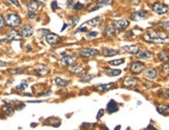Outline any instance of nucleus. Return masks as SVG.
<instances>
[{"label": "nucleus", "mask_w": 169, "mask_h": 130, "mask_svg": "<svg viewBox=\"0 0 169 130\" xmlns=\"http://www.w3.org/2000/svg\"><path fill=\"white\" fill-rule=\"evenodd\" d=\"M148 17V13L146 10H138L135 13H132L131 18L134 21H141V20H144L145 18Z\"/></svg>", "instance_id": "nucleus-6"}, {"label": "nucleus", "mask_w": 169, "mask_h": 130, "mask_svg": "<svg viewBox=\"0 0 169 130\" xmlns=\"http://www.w3.org/2000/svg\"><path fill=\"white\" fill-rule=\"evenodd\" d=\"M93 77H95L90 76V74H84V76L81 77V82H83V83H87V82H90Z\"/></svg>", "instance_id": "nucleus-31"}, {"label": "nucleus", "mask_w": 169, "mask_h": 130, "mask_svg": "<svg viewBox=\"0 0 169 130\" xmlns=\"http://www.w3.org/2000/svg\"><path fill=\"white\" fill-rule=\"evenodd\" d=\"M29 18H30V19H34V18H35V15H34V13L33 11H29Z\"/></svg>", "instance_id": "nucleus-44"}, {"label": "nucleus", "mask_w": 169, "mask_h": 130, "mask_svg": "<svg viewBox=\"0 0 169 130\" xmlns=\"http://www.w3.org/2000/svg\"><path fill=\"white\" fill-rule=\"evenodd\" d=\"M86 31H88V28H87V27H86V25H85V24H83L81 27H80L79 29H77L76 32H86Z\"/></svg>", "instance_id": "nucleus-33"}, {"label": "nucleus", "mask_w": 169, "mask_h": 130, "mask_svg": "<svg viewBox=\"0 0 169 130\" xmlns=\"http://www.w3.org/2000/svg\"><path fill=\"white\" fill-rule=\"evenodd\" d=\"M158 76V72L155 68H149L145 71V77L148 79H155Z\"/></svg>", "instance_id": "nucleus-18"}, {"label": "nucleus", "mask_w": 169, "mask_h": 130, "mask_svg": "<svg viewBox=\"0 0 169 130\" xmlns=\"http://www.w3.org/2000/svg\"><path fill=\"white\" fill-rule=\"evenodd\" d=\"M160 26H161V27H162V28L166 29V30H169V21H167V22H163V23H161V24H160Z\"/></svg>", "instance_id": "nucleus-37"}, {"label": "nucleus", "mask_w": 169, "mask_h": 130, "mask_svg": "<svg viewBox=\"0 0 169 130\" xmlns=\"http://www.w3.org/2000/svg\"><path fill=\"white\" fill-rule=\"evenodd\" d=\"M5 23L11 27H18L21 24V19L18 15L16 13H8L5 17Z\"/></svg>", "instance_id": "nucleus-2"}, {"label": "nucleus", "mask_w": 169, "mask_h": 130, "mask_svg": "<svg viewBox=\"0 0 169 130\" xmlns=\"http://www.w3.org/2000/svg\"><path fill=\"white\" fill-rule=\"evenodd\" d=\"M144 39L149 42L155 43H163L168 42V36L164 33L157 32V31H150L144 35Z\"/></svg>", "instance_id": "nucleus-1"}, {"label": "nucleus", "mask_w": 169, "mask_h": 130, "mask_svg": "<svg viewBox=\"0 0 169 130\" xmlns=\"http://www.w3.org/2000/svg\"><path fill=\"white\" fill-rule=\"evenodd\" d=\"M51 7H52V10H57V8H58V4H57V1H53V2H52Z\"/></svg>", "instance_id": "nucleus-40"}, {"label": "nucleus", "mask_w": 169, "mask_h": 130, "mask_svg": "<svg viewBox=\"0 0 169 130\" xmlns=\"http://www.w3.org/2000/svg\"><path fill=\"white\" fill-rule=\"evenodd\" d=\"M162 72H163V74H169V64H166L162 67Z\"/></svg>", "instance_id": "nucleus-38"}, {"label": "nucleus", "mask_w": 169, "mask_h": 130, "mask_svg": "<svg viewBox=\"0 0 169 130\" xmlns=\"http://www.w3.org/2000/svg\"><path fill=\"white\" fill-rule=\"evenodd\" d=\"M102 54H103V56H105V57H112V56H115V55H117L118 54V51H117V50L107 49V48H105V49L102 50Z\"/></svg>", "instance_id": "nucleus-17"}, {"label": "nucleus", "mask_w": 169, "mask_h": 130, "mask_svg": "<svg viewBox=\"0 0 169 130\" xmlns=\"http://www.w3.org/2000/svg\"><path fill=\"white\" fill-rule=\"evenodd\" d=\"M40 2L36 1V0H29L28 3H27V7H28L29 11H33V13H35L40 8Z\"/></svg>", "instance_id": "nucleus-14"}, {"label": "nucleus", "mask_w": 169, "mask_h": 130, "mask_svg": "<svg viewBox=\"0 0 169 130\" xmlns=\"http://www.w3.org/2000/svg\"><path fill=\"white\" fill-rule=\"evenodd\" d=\"M36 1H38V2H44V1H46V0H36Z\"/></svg>", "instance_id": "nucleus-50"}, {"label": "nucleus", "mask_w": 169, "mask_h": 130, "mask_svg": "<svg viewBox=\"0 0 169 130\" xmlns=\"http://www.w3.org/2000/svg\"><path fill=\"white\" fill-rule=\"evenodd\" d=\"M67 26H68L67 24H65V25H63V26H62V29H61V31H63V30H65V27H67Z\"/></svg>", "instance_id": "nucleus-49"}, {"label": "nucleus", "mask_w": 169, "mask_h": 130, "mask_svg": "<svg viewBox=\"0 0 169 130\" xmlns=\"http://www.w3.org/2000/svg\"><path fill=\"white\" fill-rule=\"evenodd\" d=\"M112 2V0H97L95 1V7H97V10H99L100 7H103V6L111 5Z\"/></svg>", "instance_id": "nucleus-20"}, {"label": "nucleus", "mask_w": 169, "mask_h": 130, "mask_svg": "<svg viewBox=\"0 0 169 130\" xmlns=\"http://www.w3.org/2000/svg\"><path fill=\"white\" fill-rule=\"evenodd\" d=\"M145 69V65L141 62H134L131 65V71L135 74H138L140 72H142Z\"/></svg>", "instance_id": "nucleus-7"}, {"label": "nucleus", "mask_w": 169, "mask_h": 130, "mask_svg": "<svg viewBox=\"0 0 169 130\" xmlns=\"http://www.w3.org/2000/svg\"><path fill=\"white\" fill-rule=\"evenodd\" d=\"M54 82H55L56 85L59 86V87H67L68 84V81H67V79H63L62 77H56V79H54Z\"/></svg>", "instance_id": "nucleus-26"}, {"label": "nucleus", "mask_w": 169, "mask_h": 130, "mask_svg": "<svg viewBox=\"0 0 169 130\" xmlns=\"http://www.w3.org/2000/svg\"><path fill=\"white\" fill-rule=\"evenodd\" d=\"M129 24L130 23H129V21H127V20H116L113 25H114V28L122 30V29L127 28V27L129 26Z\"/></svg>", "instance_id": "nucleus-12"}, {"label": "nucleus", "mask_w": 169, "mask_h": 130, "mask_svg": "<svg viewBox=\"0 0 169 130\" xmlns=\"http://www.w3.org/2000/svg\"><path fill=\"white\" fill-rule=\"evenodd\" d=\"M98 53H99L98 50L90 49V48H84V49H81L79 51V54L81 55L82 57H88V58L95 56V55H98Z\"/></svg>", "instance_id": "nucleus-4"}, {"label": "nucleus", "mask_w": 169, "mask_h": 130, "mask_svg": "<svg viewBox=\"0 0 169 130\" xmlns=\"http://www.w3.org/2000/svg\"><path fill=\"white\" fill-rule=\"evenodd\" d=\"M10 42V40L8 39V38H6V39H1L0 40V43H4V42Z\"/></svg>", "instance_id": "nucleus-45"}, {"label": "nucleus", "mask_w": 169, "mask_h": 130, "mask_svg": "<svg viewBox=\"0 0 169 130\" xmlns=\"http://www.w3.org/2000/svg\"><path fill=\"white\" fill-rule=\"evenodd\" d=\"M5 65H6L5 62H2V61H0V67H1V66H5Z\"/></svg>", "instance_id": "nucleus-47"}, {"label": "nucleus", "mask_w": 169, "mask_h": 130, "mask_svg": "<svg viewBox=\"0 0 169 130\" xmlns=\"http://www.w3.org/2000/svg\"><path fill=\"white\" fill-rule=\"evenodd\" d=\"M103 115H104V109H100V111H99V114L97 115V119L99 120Z\"/></svg>", "instance_id": "nucleus-43"}, {"label": "nucleus", "mask_w": 169, "mask_h": 130, "mask_svg": "<svg viewBox=\"0 0 169 130\" xmlns=\"http://www.w3.org/2000/svg\"><path fill=\"white\" fill-rule=\"evenodd\" d=\"M95 36H98V32H97V31H92V32H90V33L87 34L86 38H87V39H91V38L95 37Z\"/></svg>", "instance_id": "nucleus-35"}, {"label": "nucleus", "mask_w": 169, "mask_h": 130, "mask_svg": "<svg viewBox=\"0 0 169 130\" xmlns=\"http://www.w3.org/2000/svg\"><path fill=\"white\" fill-rule=\"evenodd\" d=\"M107 111H108L109 114L115 113V111H118V105H117V103H116L115 100L111 99L110 101L108 102V104H107Z\"/></svg>", "instance_id": "nucleus-15"}, {"label": "nucleus", "mask_w": 169, "mask_h": 130, "mask_svg": "<svg viewBox=\"0 0 169 130\" xmlns=\"http://www.w3.org/2000/svg\"><path fill=\"white\" fill-rule=\"evenodd\" d=\"M152 11H154L155 13H157V15H159V16L165 15V13H167L169 11V6L166 5V4H164V3H161V2L154 3L152 6Z\"/></svg>", "instance_id": "nucleus-3"}, {"label": "nucleus", "mask_w": 169, "mask_h": 130, "mask_svg": "<svg viewBox=\"0 0 169 130\" xmlns=\"http://www.w3.org/2000/svg\"><path fill=\"white\" fill-rule=\"evenodd\" d=\"M125 62V59H117V60H112V61H109V64L112 65V66H117L120 65Z\"/></svg>", "instance_id": "nucleus-30"}, {"label": "nucleus", "mask_w": 169, "mask_h": 130, "mask_svg": "<svg viewBox=\"0 0 169 130\" xmlns=\"http://www.w3.org/2000/svg\"><path fill=\"white\" fill-rule=\"evenodd\" d=\"M21 33H19L16 30H11L10 31V33L8 34V39L10 40H20L21 39Z\"/></svg>", "instance_id": "nucleus-16"}, {"label": "nucleus", "mask_w": 169, "mask_h": 130, "mask_svg": "<svg viewBox=\"0 0 169 130\" xmlns=\"http://www.w3.org/2000/svg\"><path fill=\"white\" fill-rule=\"evenodd\" d=\"M101 23H102V18L95 17V18H93V19L89 20V21L85 22V24L88 25V26H97V25H100Z\"/></svg>", "instance_id": "nucleus-22"}, {"label": "nucleus", "mask_w": 169, "mask_h": 130, "mask_svg": "<svg viewBox=\"0 0 169 130\" xmlns=\"http://www.w3.org/2000/svg\"><path fill=\"white\" fill-rule=\"evenodd\" d=\"M27 83H25V82H23L22 84H20L19 86H17V90H20V91H23V90H25V89L27 88Z\"/></svg>", "instance_id": "nucleus-32"}, {"label": "nucleus", "mask_w": 169, "mask_h": 130, "mask_svg": "<svg viewBox=\"0 0 169 130\" xmlns=\"http://www.w3.org/2000/svg\"><path fill=\"white\" fill-rule=\"evenodd\" d=\"M35 71L38 76H45V74H47L48 72H49V69H48L47 67H41V68L35 69Z\"/></svg>", "instance_id": "nucleus-29"}, {"label": "nucleus", "mask_w": 169, "mask_h": 130, "mask_svg": "<svg viewBox=\"0 0 169 130\" xmlns=\"http://www.w3.org/2000/svg\"><path fill=\"white\" fill-rule=\"evenodd\" d=\"M4 111H5V114L8 116H11L14 114V109L13 108H11V106H8V108H4Z\"/></svg>", "instance_id": "nucleus-34"}, {"label": "nucleus", "mask_w": 169, "mask_h": 130, "mask_svg": "<svg viewBox=\"0 0 169 130\" xmlns=\"http://www.w3.org/2000/svg\"><path fill=\"white\" fill-rule=\"evenodd\" d=\"M61 40L60 36H58L57 34H54V33H49L46 35V42L49 43L50 45H57L59 42Z\"/></svg>", "instance_id": "nucleus-5"}, {"label": "nucleus", "mask_w": 169, "mask_h": 130, "mask_svg": "<svg viewBox=\"0 0 169 130\" xmlns=\"http://www.w3.org/2000/svg\"><path fill=\"white\" fill-rule=\"evenodd\" d=\"M116 33H117L116 28H113V27H107L106 30H105V32H104V34L107 36V37H113Z\"/></svg>", "instance_id": "nucleus-23"}, {"label": "nucleus", "mask_w": 169, "mask_h": 130, "mask_svg": "<svg viewBox=\"0 0 169 130\" xmlns=\"http://www.w3.org/2000/svg\"><path fill=\"white\" fill-rule=\"evenodd\" d=\"M157 111H158L159 114L164 116H168L169 115V106L165 105V104H160V105L157 106Z\"/></svg>", "instance_id": "nucleus-19"}, {"label": "nucleus", "mask_w": 169, "mask_h": 130, "mask_svg": "<svg viewBox=\"0 0 169 130\" xmlns=\"http://www.w3.org/2000/svg\"><path fill=\"white\" fill-rule=\"evenodd\" d=\"M24 71V68H16V69L11 70V72L13 74H21V72Z\"/></svg>", "instance_id": "nucleus-36"}, {"label": "nucleus", "mask_w": 169, "mask_h": 130, "mask_svg": "<svg viewBox=\"0 0 169 130\" xmlns=\"http://www.w3.org/2000/svg\"><path fill=\"white\" fill-rule=\"evenodd\" d=\"M83 4L82 3H80V2H77L76 4H75L73 7H74V10H81V8H83Z\"/></svg>", "instance_id": "nucleus-39"}, {"label": "nucleus", "mask_w": 169, "mask_h": 130, "mask_svg": "<svg viewBox=\"0 0 169 130\" xmlns=\"http://www.w3.org/2000/svg\"><path fill=\"white\" fill-rule=\"evenodd\" d=\"M132 2H133L134 4H138V2L139 1H141V0H131Z\"/></svg>", "instance_id": "nucleus-46"}, {"label": "nucleus", "mask_w": 169, "mask_h": 130, "mask_svg": "<svg viewBox=\"0 0 169 130\" xmlns=\"http://www.w3.org/2000/svg\"><path fill=\"white\" fill-rule=\"evenodd\" d=\"M76 61L75 56H65L63 58H61L60 64L62 66H72Z\"/></svg>", "instance_id": "nucleus-9"}, {"label": "nucleus", "mask_w": 169, "mask_h": 130, "mask_svg": "<svg viewBox=\"0 0 169 130\" xmlns=\"http://www.w3.org/2000/svg\"><path fill=\"white\" fill-rule=\"evenodd\" d=\"M158 58L160 61H162V62H165V63H168L169 62V56L167 55V53L164 51L160 52L158 54Z\"/></svg>", "instance_id": "nucleus-24"}, {"label": "nucleus", "mask_w": 169, "mask_h": 130, "mask_svg": "<svg viewBox=\"0 0 169 130\" xmlns=\"http://www.w3.org/2000/svg\"><path fill=\"white\" fill-rule=\"evenodd\" d=\"M4 25H5V20L3 19V17H1V16H0V28H1V27H3Z\"/></svg>", "instance_id": "nucleus-41"}, {"label": "nucleus", "mask_w": 169, "mask_h": 130, "mask_svg": "<svg viewBox=\"0 0 169 130\" xmlns=\"http://www.w3.org/2000/svg\"><path fill=\"white\" fill-rule=\"evenodd\" d=\"M105 74L109 77H116L122 74V70L120 69H107L106 71H105Z\"/></svg>", "instance_id": "nucleus-25"}, {"label": "nucleus", "mask_w": 169, "mask_h": 130, "mask_svg": "<svg viewBox=\"0 0 169 130\" xmlns=\"http://www.w3.org/2000/svg\"><path fill=\"white\" fill-rule=\"evenodd\" d=\"M137 58L140 59V60H148V59L152 58V53L148 51L139 52V53L137 54Z\"/></svg>", "instance_id": "nucleus-21"}, {"label": "nucleus", "mask_w": 169, "mask_h": 130, "mask_svg": "<svg viewBox=\"0 0 169 130\" xmlns=\"http://www.w3.org/2000/svg\"><path fill=\"white\" fill-rule=\"evenodd\" d=\"M71 72H73V74H83L84 69L81 67V66H71L70 68Z\"/></svg>", "instance_id": "nucleus-27"}, {"label": "nucleus", "mask_w": 169, "mask_h": 130, "mask_svg": "<svg viewBox=\"0 0 169 130\" xmlns=\"http://www.w3.org/2000/svg\"><path fill=\"white\" fill-rule=\"evenodd\" d=\"M158 95L163 99H168L169 98V89H162L161 91H159Z\"/></svg>", "instance_id": "nucleus-28"}, {"label": "nucleus", "mask_w": 169, "mask_h": 130, "mask_svg": "<svg viewBox=\"0 0 169 130\" xmlns=\"http://www.w3.org/2000/svg\"><path fill=\"white\" fill-rule=\"evenodd\" d=\"M115 84L114 83H109V84H99V85L95 86V90L99 91V92H107L110 89H112Z\"/></svg>", "instance_id": "nucleus-8"}, {"label": "nucleus", "mask_w": 169, "mask_h": 130, "mask_svg": "<svg viewBox=\"0 0 169 130\" xmlns=\"http://www.w3.org/2000/svg\"><path fill=\"white\" fill-rule=\"evenodd\" d=\"M146 129H155V127H152V125H148V127H146Z\"/></svg>", "instance_id": "nucleus-48"}, {"label": "nucleus", "mask_w": 169, "mask_h": 130, "mask_svg": "<svg viewBox=\"0 0 169 130\" xmlns=\"http://www.w3.org/2000/svg\"><path fill=\"white\" fill-rule=\"evenodd\" d=\"M124 83V86L125 87H135L138 83V81L135 79V77H125L122 81Z\"/></svg>", "instance_id": "nucleus-13"}, {"label": "nucleus", "mask_w": 169, "mask_h": 130, "mask_svg": "<svg viewBox=\"0 0 169 130\" xmlns=\"http://www.w3.org/2000/svg\"><path fill=\"white\" fill-rule=\"evenodd\" d=\"M8 1H10L11 4H14V5H16V6H19L20 5L19 1H18V0H8Z\"/></svg>", "instance_id": "nucleus-42"}, {"label": "nucleus", "mask_w": 169, "mask_h": 130, "mask_svg": "<svg viewBox=\"0 0 169 130\" xmlns=\"http://www.w3.org/2000/svg\"><path fill=\"white\" fill-rule=\"evenodd\" d=\"M124 51H125L127 53L129 54H132V55H137L139 53V51H140V48L138 47V45H125L124 48Z\"/></svg>", "instance_id": "nucleus-11"}, {"label": "nucleus", "mask_w": 169, "mask_h": 130, "mask_svg": "<svg viewBox=\"0 0 169 130\" xmlns=\"http://www.w3.org/2000/svg\"><path fill=\"white\" fill-rule=\"evenodd\" d=\"M32 33H33V28L29 24L24 25L23 28L21 29V35L24 36V37H30L32 35Z\"/></svg>", "instance_id": "nucleus-10"}]
</instances>
